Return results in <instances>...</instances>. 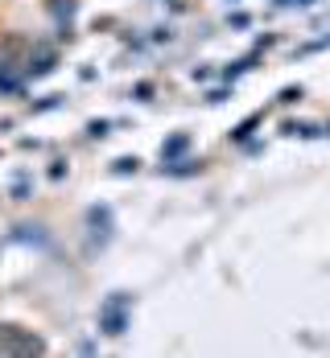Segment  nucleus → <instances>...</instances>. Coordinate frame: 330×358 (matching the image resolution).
Masks as SVG:
<instances>
[{"mask_svg": "<svg viewBox=\"0 0 330 358\" xmlns=\"http://www.w3.org/2000/svg\"><path fill=\"white\" fill-rule=\"evenodd\" d=\"M120 325H124V313H120V305H111L108 313H104V329L108 334H120Z\"/></svg>", "mask_w": 330, "mask_h": 358, "instance_id": "f257e3e1", "label": "nucleus"}, {"mask_svg": "<svg viewBox=\"0 0 330 358\" xmlns=\"http://www.w3.org/2000/svg\"><path fill=\"white\" fill-rule=\"evenodd\" d=\"M137 165H141L137 157H124V161H116V173H137Z\"/></svg>", "mask_w": 330, "mask_h": 358, "instance_id": "f03ea898", "label": "nucleus"}, {"mask_svg": "<svg viewBox=\"0 0 330 358\" xmlns=\"http://www.w3.org/2000/svg\"><path fill=\"white\" fill-rule=\"evenodd\" d=\"M252 128H256V120H248V124H240V128H235L231 136H235V141H248V136H252Z\"/></svg>", "mask_w": 330, "mask_h": 358, "instance_id": "7ed1b4c3", "label": "nucleus"}, {"mask_svg": "<svg viewBox=\"0 0 330 358\" xmlns=\"http://www.w3.org/2000/svg\"><path fill=\"white\" fill-rule=\"evenodd\" d=\"M301 99V87H289V91H281V103H297Z\"/></svg>", "mask_w": 330, "mask_h": 358, "instance_id": "20e7f679", "label": "nucleus"}]
</instances>
